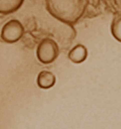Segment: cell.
I'll return each instance as SVG.
<instances>
[{"mask_svg": "<svg viewBox=\"0 0 121 129\" xmlns=\"http://www.w3.org/2000/svg\"><path fill=\"white\" fill-rule=\"evenodd\" d=\"M49 14L60 22L74 25L84 15L87 0H45Z\"/></svg>", "mask_w": 121, "mask_h": 129, "instance_id": "6da1fadb", "label": "cell"}, {"mask_svg": "<svg viewBox=\"0 0 121 129\" xmlns=\"http://www.w3.org/2000/svg\"><path fill=\"white\" fill-rule=\"evenodd\" d=\"M59 52V46L56 41L50 38H45L39 42L36 49V56L41 63L49 64L56 60Z\"/></svg>", "mask_w": 121, "mask_h": 129, "instance_id": "7a4b0ae2", "label": "cell"}, {"mask_svg": "<svg viewBox=\"0 0 121 129\" xmlns=\"http://www.w3.org/2000/svg\"><path fill=\"white\" fill-rule=\"evenodd\" d=\"M24 33L22 23L16 19L8 21L2 28L1 39L6 43L12 44L18 42Z\"/></svg>", "mask_w": 121, "mask_h": 129, "instance_id": "3957f363", "label": "cell"}, {"mask_svg": "<svg viewBox=\"0 0 121 129\" xmlns=\"http://www.w3.org/2000/svg\"><path fill=\"white\" fill-rule=\"evenodd\" d=\"M87 56V48L82 44H78L74 46L68 54V58L74 63H81L84 62Z\"/></svg>", "mask_w": 121, "mask_h": 129, "instance_id": "277c9868", "label": "cell"}, {"mask_svg": "<svg viewBox=\"0 0 121 129\" xmlns=\"http://www.w3.org/2000/svg\"><path fill=\"white\" fill-rule=\"evenodd\" d=\"M56 76L47 70L41 71L37 77V85L41 89H49L56 84Z\"/></svg>", "mask_w": 121, "mask_h": 129, "instance_id": "5b68a950", "label": "cell"}, {"mask_svg": "<svg viewBox=\"0 0 121 129\" xmlns=\"http://www.w3.org/2000/svg\"><path fill=\"white\" fill-rule=\"evenodd\" d=\"M23 2L24 0H0V14H10L16 12Z\"/></svg>", "mask_w": 121, "mask_h": 129, "instance_id": "8992f818", "label": "cell"}, {"mask_svg": "<svg viewBox=\"0 0 121 129\" xmlns=\"http://www.w3.org/2000/svg\"><path fill=\"white\" fill-rule=\"evenodd\" d=\"M111 32L113 37L117 42H121V13L114 17L111 24Z\"/></svg>", "mask_w": 121, "mask_h": 129, "instance_id": "52a82bcc", "label": "cell"}]
</instances>
